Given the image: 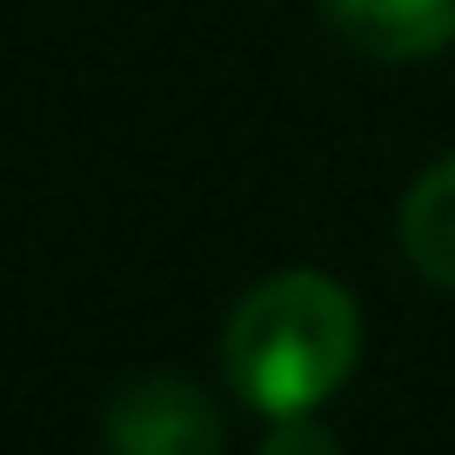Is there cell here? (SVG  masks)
<instances>
[{
	"instance_id": "7a4b0ae2",
	"label": "cell",
	"mask_w": 455,
	"mask_h": 455,
	"mask_svg": "<svg viewBox=\"0 0 455 455\" xmlns=\"http://www.w3.org/2000/svg\"><path fill=\"white\" fill-rule=\"evenodd\" d=\"M108 455H221V409L181 375H141L108 402Z\"/></svg>"
},
{
	"instance_id": "5b68a950",
	"label": "cell",
	"mask_w": 455,
	"mask_h": 455,
	"mask_svg": "<svg viewBox=\"0 0 455 455\" xmlns=\"http://www.w3.org/2000/svg\"><path fill=\"white\" fill-rule=\"evenodd\" d=\"M261 455H341V442L328 435L315 415H275L268 442H261Z\"/></svg>"
},
{
	"instance_id": "6da1fadb",
	"label": "cell",
	"mask_w": 455,
	"mask_h": 455,
	"mask_svg": "<svg viewBox=\"0 0 455 455\" xmlns=\"http://www.w3.org/2000/svg\"><path fill=\"white\" fill-rule=\"evenodd\" d=\"M355 355H362L355 295L315 268H288L248 288L221 335V369L235 395L268 422L322 409L355 375Z\"/></svg>"
},
{
	"instance_id": "3957f363",
	"label": "cell",
	"mask_w": 455,
	"mask_h": 455,
	"mask_svg": "<svg viewBox=\"0 0 455 455\" xmlns=\"http://www.w3.org/2000/svg\"><path fill=\"white\" fill-rule=\"evenodd\" d=\"M322 20L369 60H428L455 47V0H322Z\"/></svg>"
},
{
	"instance_id": "277c9868",
	"label": "cell",
	"mask_w": 455,
	"mask_h": 455,
	"mask_svg": "<svg viewBox=\"0 0 455 455\" xmlns=\"http://www.w3.org/2000/svg\"><path fill=\"white\" fill-rule=\"evenodd\" d=\"M402 248L435 288L455 295V155L435 161L402 201Z\"/></svg>"
}]
</instances>
